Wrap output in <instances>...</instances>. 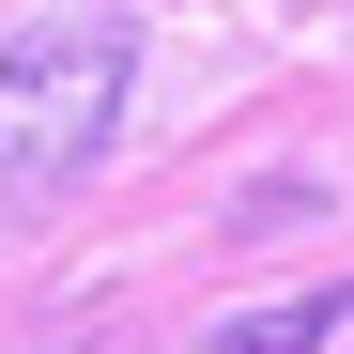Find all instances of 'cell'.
<instances>
[{
  "mask_svg": "<svg viewBox=\"0 0 354 354\" xmlns=\"http://www.w3.org/2000/svg\"><path fill=\"white\" fill-rule=\"evenodd\" d=\"M308 339H354V277L308 292V308H247V324H216V354H308Z\"/></svg>",
  "mask_w": 354,
  "mask_h": 354,
  "instance_id": "obj_2",
  "label": "cell"
},
{
  "mask_svg": "<svg viewBox=\"0 0 354 354\" xmlns=\"http://www.w3.org/2000/svg\"><path fill=\"white\" fill-rule=\"evenodd\" d=\"M124 77H139V16H108V0H77V16L16 31V62H0V201H62L77 169L108 154V124H124Z\"/></svg>",
  "mask_w": 354,
  "mask_h": 354,
  "instance_id": "obj_1",
  "label": "cell"
}]
</instances>
